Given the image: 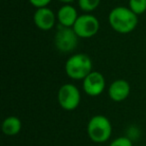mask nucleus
<instances>
[{
  "mask_svg": "<svg viewBox=\"0 0 146 146\" xmlns=\"http://www.w3.org/2000/svg\"><path fill=\"white\" fill-rule=\"evenodd\" d=\"M129 8L136 15L142 14L146 11V0H129Z\"/></svg>",
  "mask_w": 146,
  "mask_h": 146,
  "instance_id": "nucleus-12",
  "label": "nucleus"
},
{
  "mask_svg": "<svg viewBox=\"0 0 146 146\" xmlns=\"http://www.w3.org/2000/svg\"><path fill=\"white\" fill-rule=\"evenodd\" d=\"M130 93V85L126 80L118 79L112 82L108 89L109 97L113 101L120 102L125 100Z\"/></svg>",
  "mask_w": 146,
  "mask_h": 146,
  "instance_id": "nucleus-9",
  "label": "nucleus"
},
{
  "mask_svg": "<svg viewBox=\"0 0 146 146\" xmlns=\"http://www.w3.org/2000/svg\"><path fill=\"white\" fill-rule=\"evenodd\" d=\"M34 23L41 30H49L55 24V14L47 7L38 8L34 13Z\"/></svg>",
  "mask_w": 146,
  "mask_h": 146,
  "instance_id": "nucleus-8",
  "label": "nucleus"
},
{
  "mask_svg": "<svg viewBox=\"0 0 146 146\" xmlns=\"http://www.w3.org/2000/svg\"><path fill=\"white\" fill-rule=\"evenodd\" d=\"M100 3V0H78L79 7L83 11L90 12V11L95 10Z\"/></svg>",
  "mask_w": 146,
  "mask_h": 146,
  "instance_id": "nucleus-13",
  "label": "nucleus"
},
{
  "mask_svg": "<svg viewBox=\"0 0 146 146\" xmlns=\"http://www.w3.org/2000/svg\"><path fill=\"white\" fill-rule=\"evenodd\" d=\"M78 43V35L72 27L60 26L55 34V46L60 52H70L74 50Z\"/></svg>",
  "mask_w": 146,
  "mask_h": 146,
  "instance_id": "nucleus-5",
  "label": "nucleus"
},
{
  "mask_svg": "<svg viewBox=\"0 0 146 146\" xmlns=\"http://www.w3.org/2000/svg\"><path fill=\"white\" fill-rule=\"evenodd\" d=\"M109 146H133L132 141L128 137H117L110 143Z\"/></svg>",
  "mask_w": 146,
  "mask_h": 146,
  "instance_id": "nucleus-14",
  "label": "nucleus"
},
{
  "mask_svg": "<svg viewBox=\"0 0 146 146\" xmlns=\"http://www.w3.org/2000/svg\"><path fill=\"white\" fill-rule=\"evenodd\" d=\"M65 71L72 79H85L92 72V61L88 55L83 53L72 55L65 63Z\"/></svg>",
  "mask_w": 146,
  "mask_h": 146,
  "instance_id": "nucleus-2",
  "label": "nucleus"
},
{
  "mask_svg": "<svg viewBox=\"0 0 146 146\" xmlns=\"http://www.w3.org/2000/svg\"><path fill=\"white\" fill-rule=\"evenodd\" d=\"M87 133L93 142L103 143L111 136L112 125L109 119L104 115H95L88 122Z\"/></svg>",
  "mask_w": 146,
  "mask_h": 146,
  "instance_id": "nucleus-3",
  "label": "nucleus"
},
{
  "mask_svg": "<svg viewBox=\"0 0 146 146\" xmlns=\"http://www.w3.org/2000/svg\"><path fill=\"white\" fill-rule=\"evenodd\" d=\"M29 2H30L33 6L37 7V9H38V8L46 7L47 5L51 2V0H29Z\"/></svg>",
  "mask_w": 146,
  "mask_h": 146,
  "instance_id": "nucleus-15",
  "label": "nucleus"
},
{
  "mask_svg": "<svg viewBox=\"0 0 146 146\" xmlns=\"http://www.w3.org/2000/svg\"><path fill=\"white\" fill-rule=\"evenodd\" d=\"M109 24L116 32L121 34H127L133 31L137 26V15L130 8L124 6H118L113 8L108 16Z\"/></svg>",
  "mask_w": 146,
  "mask_h": 146,
  "instance_id": "nucleus-1",
  "label": "nucleus"
},
{
  "mask_svg": "<svg viewBox=\"0 0 146 146\" xmlns=\"http://www.w3.org/2000/svg\"><path fill=\"white\" fill-rule=\"evenodd\" d=\"M73 30L81 38L92 37L99 30V21L95 16L90 14H84L78 16L75 24L73 25Z\"/></svg>",
  "mask_w": 146,
  "mask_h": 146,
  "instance_id": "nucleus-6",
  "label": "nucleus"
},
{
  "mask_svg": "<svg viewBox=\"0 0 146 146\" xmlns=\"http://www.w3.org/2000/svg\"><path fill=\"white\" fill-rule=\"evenodd\" d=\"M57 18L61 26L73 27L78 18V14L76 9L71 5H64L59 9L57 13Z\"/></svg>",
  "mask_w": 146,
  "mask_h": 146,
  "instance_id": "nucleus-10",
  "label": "nucleus"
},
{
  "mask_svg": "<svg viewBox=\"0 0 146 146\" xmlns=\"http://www.w3.org/2000/svg\"><path fill=\"white\" fill-rule=\"evenodd\" d=\"M22 124L18 117L16 116H9L5 118L2 123V131L5 135L14 136L18 134L21 130Z\"/></svg>",
  "mask_w": 146,
  "mask_h": 146,
  "instance_id": "nucleus-11",
  "label": "nucleus"
},
{
  "mask_svg": "<svg viewBox=\"0 0 146 146\" xmlns=\"http://www.w3.org/2000/svg\"><path fill=\"white\" fill-rule=\"evenodd\" d=\"M80 92L73 84H64L58 91V102L64 110L71 111L78 107L80 103Z\"/></svg>",
  "mask_w": 146,
  "mask_h": 146,
  "instance_id": "nucleus-4",
  "label": "nucleus"
},
{
  "mask_svg": "<svg viewBox=\"0 0 146 146\" xmlns=\"http://www.w3.org/2000/svg\"><path fill=\"white\" fill-rule=\"evenodd\" d=\"M59 1H61V2H63V3H70V2H73V0H59Z\"/></svg>",
  "mask_w": 146,
  "mask_h": 146,
  "instance_id": "nucleus-16",
  "label": "nucleus"
},
{
  "mask_svg": "<svg viewBox=\"0 0 146 146\" xmlns=\"http://www.w3.org/2000/svg\"><path fill=\"white\" fill-rule=\"evenodd\" d=\"M105 87L104 76L98 71H92L89 75L83 79V89L89 96H98L103 92Z\"/></svg>",
  "mask_w": 146,
  "mask_h": 146,
  "instance_id": "nucleus-7",
  "label": "nucleus"
}]
</instances>
